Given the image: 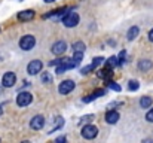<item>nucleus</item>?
I'll list each match as a JSON object with an SVG mask.
<instances>
[{
	"label": "nucleus",
	"mask_w": 153,
	"mask_h": 143,
	"mask_svg": "<svg viewBox=\"0 0 153 143\" xmlns=\"http://www.w3.org/2000/svg\"><path fill=\"white\" fill-rule=\"evenodd\" d=\"M79 13L77 12H74V10H71V12H67V15L62 18V24L67 27V28H73V27H76L77 24H79Z\"/></svg>",
	"instance_id": "1"
},
{
	"label": "nucleus",
	"mask_w": 153,
	"mask_h": 143,
	"mask_svg": "<svg viewBox=\"0 0 153 143\" xmlns=\"http://www.w3.org/2000/svg\"><path fill=\"white\" fill-rule=\"evenodd\" d=\"M82 137L86 139V140H92L98 136V128L92 124H88V125H83L82 127V131H80Z\"/></svg>",
	"instance_id": "2"
},
{
	"label": "nucleus",
	"mask_w": 153,
	"mask_h": 143,
	"mask_svg": "<svg viewBox=\"0 0 153 143\" xmlns=\"http://www.w3.org/2000/svg\"><path fill=\"white\" fill-rule=\"evenodd\" d=\"M34 45H36V39L31 34H25L19 39V48L22 51H31L34 48Z\"/></svg>",
	"instance_id": "3"
},
{
	"label": "nucleus",
	"mask_w": 153,
	"mask_h": 143,
	"mask_svg": "<svg viewBox=\"0 0 153 143\" xmlns=\"http://www.w3.org/2000/svg\"><path fill=\"white\" fill-rule=\"evenodd\" d=\"M31 101H33V95H31V93H28V91H21L19 94L16 95V104L19 107H25Z\"/></svg>",
	"instance_id": "4"
},
{
	"label": "nucleus",
	"mask_w": 153,
	"mask_h": 143,
	"mask_svg": "<svg viewBox=\"0 0 153 143\" xmlns=\"http://www.w3.org/2000/svg\"><path fill=\"white\" fill-rule=\"evenodd\" d=\"M74 87H76L74 81H71V79H65V81H62V82L59 84V87H58V93L62 94V95L70 94V93L74 90Z\"/></svg>",
	"instance_id": "5"
},
{
	"label": "nucleus",
	"mask_w": 153,
	"mask_h": 143,
	"mask_svg": "<svg viewBox=\"0 0 153 143\" xmlns=\"http://www.w3.org/2000/svg\"><path fill=\"white\" fill-rule=\"evenodd\" d=\"M42 69H43V63H42L40 60H31V61L28 63V66H27V72H28V75H31V76L37 75L39 72H42Z\"/></svg>",
	"instance_id": "6"
},
{
	"label": "nucleus",
	"mask_w": 153,
	"mask_h": 143,
	"mask_svg": "<svg viewBox=\"0 0 153 143\" xmlns=\"http://www.w3.org/2000/svg\"><path fill=\"white\" fill-rule=\"evenodd\" d=\"M16 84V75L13 72H6L1 78V85L4 88H12Z\"/></svg>",
	"instance_id": "7"
},
{
	"label": "nucleus",
	"mask_w": 153,
	"mask_h": 143,
	"mask_svg": "<svg viewBox=\"0 0 153 143\" xmlns=\"http://www.w3.org/2000/svg\"><path fill=\"white\" fill-rule=\"evenodd\" d=\"M67 10H68V7H59V9H56V10H52L51 13H45L43 18H45V19H46V18H51V19H61V21H62V18L67 15Z\"/></svg>",
	"instance_id": "8"
},
{
	"label": "nucleus",
	"mask_w": 153,
	"mask_h": 143,
	"mask_svg": "<svg viewBox=\"0 0 153 143\" xmlns=\"http://www.w3.org/2000/svg\"><path fill=\"white\" fill-rule=\"evenodd\" d=\"M30 127H31L33 130H36V131L42 130V128L45 127V116H43V115H36V116H33L31 121H30Z\"/></svg>",
	"instance_id": "9"
},
{
	"label": "nucleus",
	"mask_w": 153,
	"mask_h": 143,
	"mask_svg": "<svg viewBox=\"0 0 153 143\" xmlns=\"http://www.w3.org/2000/svg\"><path fill=\"white\" fill-rule=\"evenodd\" d=\"M34 16H36V12H34L33 9H25V10H21V12H18V15H16L18 21H22V22L31 21Z\"/></svg>",
	"instance_id": "10"
},
{
	"label": "nucleus",
	"mask_w": 153,
	"mask_h": 143,
	"mask_svg": "<svg viewBox=\"0 0 153 143\" xmlns=\"http://www.w3.org/2000/svg\"><path fill=\"white\" fill-rule=\"evenodd\" d=\"M65 49H67V43L64 42V40H58V42H55L51 48V52L53 55H62L64 52H65Z\"/></svg>",
	"instance_id": "11"
},
{
	"label": "nucleus",
	"mask_w": 153,
	"mask_h": 143,
	"mask_svg": "<svg viewBox=\"0 0 153 143\" xmlns=\"http://www.w3.org/2000/svg\"><path fill=\"white\" fill-rule=\"evenodd\" d=\"M76 66H77V64L74 63L73 58H67V61H65L64 64H61V66L56 67V73L61 75V73H64V72H67V70H70V69H74Z\"/></svg>",
	"instance_id": "12"
},
{
	"label": "nucleus",
	"mask_w": 153,
	"mask_h": 143,
	"mask_svg": "<svg viewBox=\"0 0 153 143\" xmlns=\"http://www.w3.org/2000/svg\"><path fill=\"white\" fill-rule=\"evenodd\" d=\"M119 118H120V115H119V112H116V110H108V112L105 113V122H107V124H116V122L119 121Z\"/></svg>",
	"instance_id": "13"
},
{
	"label": "nucleus",
	"mask_w": 153,
	"mask_h": 143,
	"mask_svg": "<svg viewBox=\"0 0 153 143\" xmlns=\"http://www.w3.org/2000/svg\"><path fill=\"white\" fill-rule=\"evenodd\" d=\"M105 94V90H98V91H95V93H92L91 95H88V97H85L82 101L83 103H91L92 100H95V98H98V97H102V95Z\"/></svg>",
	"instance_id": "14"
},
{
	"label": "nucleus",
	"mask_w": 153,
	"mask_h": 143,
	"mask_svg": "<svg viewBox=\"0 0 153 143\" xmlns=\"http://www.w3.org/2000/svg\"><path fill=\"white\" fill-rule=\"evenodd\" d=\"M152 61L150 60H140L138 61V70H141V72H147V70H150L152 69Z\"/></svg>",
	"instance_id": "15"
},
{
	"label": "nucleus",
	"mask_w": 153,
	"mask_h": 143,
	"mask_svg": "<svg viewBox=\"0 0 153 143\" xmlns=\"http://www.w3.org/2000/svg\"><path fill=\"white\" fill-rule=\"evenodd\" d=\"M138 33H140V28H138L137 25H132V27L128 30V33H126V39H128V40H134V39L138 36Z\"/></svg>",
	"instance_id": "16"
},
{
	"label": "nucleus",
	"mask_w": 153,
	"mask_h": 143,
	"mask_svg": "<svg viewBox=\"0 0 153 143\" xmlns=\"http://www.w3.org/2000/svg\"><path fill=\"white\" fill-rule=\"evenodd\" d=\"M40 81H42V84H46V85L52 84L53 78H52L51 72H42V73H40Z\"/></svg>",
	"instance_id": "17"
},
{
	"label": "nucleus",
	"mask_w": 153,
	"mask_h": 143,
	"mask_svg": "<svg viewBox=\"0 0 153 143\" xmlns=\"http://www.w3.org/2000/svg\"><path fill=\"white\" fill-rule=\"evenodd\" d=\"M152 103H153V100H152V97H149V95H144V97L140 98V107H143V109L150 107Z\"/></svg>",
	"instance_id": "18"
},
{
	"label": "nucleus",
	"mask_w": 153,
	"mask_h": 143,
	"mask_svg": "<svg viewBox=\"0 0 153 143\" xmlns=\"http://www.w3.org/2000/svg\"><path fill=\"white\" fill-rule=\"evenodd\" d=\"M97 75H98V78H101V79H108V78L113 75V72H111L110 67H107V69H104V70H98Z\"/></svg>",
	"instance_id": "19"
},
{
	"label": "nucleus",
	"mask_w": 153,
	"mask_h": 143,
	"mask_svg": "<svg viewBox=\"0 0 153 143\" xmlns=\"http://www.w3.org/2000/svg\"><path fill=\"white\" fill-rule=\"evenodd\" d=\"M71 48H73V52H85L86 45H85L83 42H80V40H79V42H74Z\"/></svg>",
	"instance_id": "20"
},
{
	"label": "nucleus",
	"mask_w": 153,
	"mask_h": 143,
	"mask_svg": "<svg viewBox=\"0 0 153 143\" xmlns=\"http://www.w3.org/2000/svg\"><path fill=\"white\" fill-rule=\"evenodd\" d=\"M73 60H74V63L79 66V64L82 63V60H83V52H73Z\"/></svg>",
	"instance_id": "21"
},
{
	"label": "nucleus",
	"mask_w": 153,
	"mask_h": 143,
	"mask_svg": "<svg viewBox=\"0 0 153 143\" xmlns=\"http://www.w3.org/2000/svg\"><path fill=\"white\" fill-rule=\"evenodd\" d=\"M55 119H56V124H55V127H53L51 131H49V134H51V133H53V131H56L58 128H61V127L64 125V119H62V118H59V116H58V118H55Z\"/></svg>",
	"instance_id": "22"
},
{
	"label": "nucleus",
	"mask_w": 153,
	"mask_h": 143,
	"mask_svg": "<svg viewBox=\"0 0 153 143\" xmlns=\"http://www.w3.org/2000/svg\"><path fill=\"white\" fill-rule=\"evenodd\" d=\"M67 58H68V57H62V58H56V60H53V61H51V63H49V66H56V67H58V66H61V64H64V63L67 61Z\"/></svg>",
	"instance_id": "23"
},
{
	"label": "nucleus",
	"mask_w": 153,
	"mask_h": 143,
	"mask_svg": "<svg viewBox=\"0 0 153 143\" xmlns=\"http://www.w3.org/2000/svg\"><path fill=\"white\" fill-rule=\"evenodd\" d=\"M138 88H140V84L137 81H129L128 82V90L129 91H137Z\"/></svg>",
	"instance_id": "24"
},
{
	"label": "nucleus",
	"mask_w": 153,
	"mask_h": 143,
	"mask_svg": "<svg viewBox=\"0 0 153 143\" xmlns=\"http://www.w3.org/2000/svg\"><path fill=\"white\" fill-rule=\"evenodd\" d=\"M119 64V60L116 58V57H110L108 60H107V67H114V66H117Z\"/></svg>",
	"instance_id": "25"
},
{
	"label": "nucleus",
	"mask_w": 153,
	"mask_h": 143,
	"mask_svg": "<svg viewBox=\"0 0 153 143\" xmlns=\"http://www.w3.org/2000/svg\"><path fill=\"white\" fill-rule=\"evenodd\" d=\"M95 69H97V67H95V64H94V63H91L89 66L83 67V69L80 70V73H82V75H88V73H89L91 70H95Z\"/></svg>",
	"instance_id": "26"
},
{
	"label": "nucleus",
	"mask_w": 153,
	"mask_h": 143,
	"mask_svg": "<svg viewBox=\"0 0 153 143\" xmlns=\"http://www.w3.org/2000/svg\"><path fill=\"white\" fill-rule=\"evenodd\" d=\"M107 87H108L110 90H113V91H120V90H122L120 85H117V84L113 82V81H108V82H107Z\"/></svg>",
	"instance_id": "27"
},
{
	"label": "nucleus",
	"mask_w": 153,
	"mask_h": 143,
	"mask_svg": "<svg viewBox=\"0 0 153 143\" xmlns=\"http://www.w3.org/2000/svg\"><path fill=\"white\" fill-rule=\"evenodd\" d=\"M92 119H94V115H86V116H83L80 119V125H88Z\"/></svg>",
	"instance_id": "28"
},
{
	"label": "nucleus",
	"mask_w": 153,
	"mask_h": 143,
	"mask_svg": "<svg viewBox=\"0 0 153 143\" xmlns=\"http://www.w3.org/2000/svg\"><path fill=\"white\" fill-rule=\"evenodd\" d=\"M92 63L95 64V67H98L100 64L104 63V58H102V57H97V58H94V61H92Z\"/></svg>",
	"instance_id": "29"
},
{
	"label": "nucleus",
	"mask_w": 153,
	"mask_h": 143,
	"mask_svg": "<svg viewBox=\"0 0 153 143\" xmlns=\"http://www.w3.org/2000/svg\"><path fill=\"white\" fill-rule=\"evenodd\" d=\"M146 121L149 122H153V109H150L147 113H146Z\"/></svg>",
	"instance_id": "30"
},
{
	"label": "nucleus",
	"mask_w": 153,
	"mask_h": 143,
	"mask_svg": "<svg viewBox=\"0 0 153 143\" xmlns=\"http://www.w3.org/2000/svg\"><path fill=\"white\" fill-rule=\"evenodd\" d=\"M65 140H67V139L62 136V137H58V139L55 140V143H65Z\"/></svg>",
	"instance_id": "31"
},
{
	"label": "nucleus",
	"mask_w": 153,
	"mask_h": 143,
	"mask_svg": "<svg viewBox=\"0 0 153 143\" xmlns=\"http://www.w3.org/2000/svg\"><path fill=\"white\" fill-rule=\"evenodd\" d=\"M149 40H150V42H153V28L149 31Z\"/></svg>",
	"instance_id": "32"
},
{
	"label": "nucleus",
	"mask_w": 153,
	"mask_h": 143,
	"mask_svg": "<svg viewBox=\"0 0 153 143\" xmlns=\"http://www.w3.org/2000/svg\"><path fill=\"white\" fill-rule=\"evenodd\" d=\"M141 143H153V139H146V140H143Z\"/></svg>",
	"instance_id": "33"
},
{
	"label": "nucleus",
	"mask_w": 153,
	"mask_h": 143,
	"mask_svg": "<svg viewBox=\"0 0 153 143\" xmlns=\"http://www.w3.org/2000/svg\"><path fill=\"white\" fill-rule=\"evenodd\" d=\"M3 88H4V87H3V85L0 84V94H1V91H3Z\"/></svg>",
	"instance_id": "34"
},
{
	"label": "nucleus",
	"mask_w": 153,
	"mask_h": 143,
	"mask_svg": "<svg viewBox=\"0 0 153 143\" xmlns=\"http://www.w3.org/2000/svg\"><path fill=\"white\" fill-rule=\"evenodd\" d=\"M52 1H55V0H45V3H52Z\"/></svg>",
	"instance_id": "35"
},
{
	"label": "nucleus",
	"mask_w": 153,
	"mask_h": 143,
	"mask_svg": "<svg viewBox=\"0 0 153 143\" xmlns=\"http://www.w3.org/2000/svg\"><path fill=\"white\" fill-rule=\"evenodd\" d=\"M1 113H3V109H1V106H0V116H1Z\"/></svg>",
	"instance_id": "36"
},
{
	"label": "nucleus",
	"mask_w": 153,
	"mask_h": 143,
	"mask_svg": "<svg viewBox=\"0 0 153 143\" xmlns=\"http://www.w3.org/2000/svg\"><path fill=\"white\" fill-rule=\"evenodd\" d=\"M22 143H30V142H22Z\"/></svg>",
	"instance_id": "37"
},
{
	"label": "nucleus",
	"mask_w": 153,
	"mask_h": 143,
	"mask_svg": "<svg viewBox=\"0 0 153 143\" xmlns=\"http://www.w3.org/2000/svg\"><path fill=\"white\" fill-rule=\"evenodd\" d=\"M19 1H22V0H19Z\"/></svg>",
	"instance_id": "38"
}]
</instances>
